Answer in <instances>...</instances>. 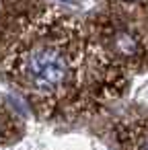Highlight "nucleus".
<instances>
[{"instance_id": "f257e3e1", "label": "nucleus", "mask_w": 148, "mask_h": 150, "mask_svg": "<svg viewBox=\"0 0 148 150\" xmlns=\"http://www.w3.org/2000/svg\"><path fill=\"white\" fill-rule=\"evenodd\" d=\"M86 27L97 50L119 70L138 68L148 62V35L134 17L105 6L86 21Z\"/></svg>"}, {"instance_id": "f03ea898", "label": "nucleus", "mask_w": 148, "mask_h": 150, "mask_svg": "<svg viewBox=\"0 0 148 150\" xmlns=\"http://www.w3.org/2000/svg\"><path fill=\"white\" fill-rule=\"evenodd\" d=\"M107 8L119 11L123 15L136 17L140 13H148V0H103Z\"/></svg>"}, {"instance_id": "7ed1b4c3", "label": "nucleus", "mask_w": 148, "mask_h": 150, "mask_svg": "<svg viewBox=\"0 0 148 150\" xmlns=\"http://www.w3.org/2000/svg\"><path fill=\"white\" fill-rule=\"evenodd\" d=\"M136 150H148V134L138 142V146H136Z\"/></svg>"}]
</instances>
